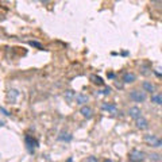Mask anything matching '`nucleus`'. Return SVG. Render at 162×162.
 I'll list each match as a JSON object with an SVG mask.
<instances>
[{"label":"nucleus","mask_w":162,"mask_h":162,"mask_svg":"<svg viewBox=\"0 0 162 162\" xmlns=\"http://www.w3.org/2000/svg\"><path fill=\"white\" fill-rule=\"evenodd\" d=\"M145 142L149 143L153 147H161V145H162L161 139L157 138L155 135H145Z\"/></svg>","instance_id":"obj_2"},{"label":"nucleus","mask_w":162,"mask_h":162,"mask_svg":"<svg viewBox=\"0 0 162 162\" xmlns=\"http://www.w3.org/2000/svg\"><path fill=\"white\" fill-rule=\"evenodd\" d=\"M141 114H142V112H141V110H139L138 107H131L130 110H128V115H130V118L135 119V120H136L138 118H141V116H142Z\"/></svg>","instance_id":"obj_8"},{"label":"nucleus","mask_w":162,"mask_h":162,"mask_svg":"<svg viewBox=\"0 0 162 162\" xmlns=\"http://www.w3.org/2000/svg\"><path fill=\"white\" fill-rule=\"evenodd\" d=\"M130 99L135 103H143L146 100V93L143 91H138V89H134V91L130 92Z\"/></svg>","instance_id":"obj_1"},{"label":"nucleus","mask_w":162,"mask_h":162,"mask_svg":"<svg viewBox=\"0 0 162 162\" xmlns=\"http://www.w3.org/2000/svg\"><path fill=\"white\" fill-rule=\"evenodd\" d=\"M150 158L153 159V161L159 162V159H161V155H159V154H151V155H150Z\"/></svg>","instance_id":"obj_16"},{"label":"nucleus","mask_w":162,"mask_h":162,"mask_svg":"<svg viewBox=\"0 0 162 162\" xmlns=\"http://www.w3.org/2000/svg\"><path fill=\"white\" fill-rule=\"evenodd\" d=\"M91 80H92V83L96 84V85H103L104 81L101 77H99V76H91Z\"/></svg>","instance_id":"obj_13"},{"label":"nucleus","mask_w":162,"mask_h":162,"mask_svg":"<svg viewBox=\"0 0 162 162\" xmlns=\"http://www.w3.org/2000/svg\"><path fill=\"white\" fill-rule=\"evenodd\" d=\"M59 139H61V141H70V139H72V135H69V134H61Z\"/></svg>","instance_id":"obj_15"},{"label":"nucleus","mask_w":162,"mask_h":162,"mask_svg":"<svg viewBox=\"0 0 162 162\" xmlns=\"http://www.w3.org/2000/svg\"><path fill=\"white\" fill-rule=\"evenodd\" d=\"M104 162H112V161H111V159H105V161H104Z\"/></svg>","instance_id":"obj_20"},{"label":"nucleus","mask_w":162,"mask_h":162,"mask_svg":"<svg viewBox=\"0 0 162 162\" xmlns=\"http://www.w3.org/2000/svg\"><path fill=\"white\" fill-rule=\"evenodd\" d=\"M103 93H104V95H110V93H111V88L107 87V88H105V89L103 91Z\"/></svg>","instance_id":"obj_19"},{"label":"nucleus","mask_w":162,"mask_h":162,"mask_svg":"<svg viewBox=\"0 0 162 162\" xmlns=\"http://www.w3.org/2000/svg\"><path fill=\"white\" fill-rule=\"evenodd\" d=\"M101 108L108 111V112H116V105L112 103H103L101 104Z\"/></svg>","instance_id":"obj_10"},{"label":"nucleus","mask_w":162,"mask_h":162,"mask_svg":"<svg viewBox=\"0 0 162 162\" xmlns=\"http://www.w3.org/2000/svg\"><path fill=\"white\" fill-rule=\"evenodd\" d=\"M142 88H143V92L146 93V92H149V93H154L155 91V87H154V84L150 83V81H143L142 83Z\"/></svg>","instance_id":"obj_5"},{"label":"nucleus","mask_w":162,"mask_h":162,"mask_svg":"<svg viewBox=\"0 0 162 162\" xmlns=\"http://www.w3.org/2000/svg\"><path fill=\"white\" fill-rule=\"evenodd\" d=\"M18 95H19V93H18V91H15V89H12V91H10V99L12 100V101H14V100L16 99V97H18Z\"/></svg>","instance_id":"obj_14"},{"label":"nucleus","mask_w":162,"mask_h":162,"mask_svg":"<svg viewBox=\"0 0 162 162\" xmlns=\"http://www.w3.org/2000/svg\"><path fill=\"white\" fill-rule=\"evenodd\" d=\"M87 162H99V159H97V157H88V159H87Z\"/></svg>","instance_id":"obj_18"},{"label":"nucleus","mask_w":162,"mask_h":162,"mask_svg":"<svg viewBox=\"0 0 162 162\" xmlns=\"http://www.w3.org/2000/svg\"><path fill=\"white\" fill-rule=\"evenodd\" d=\"M74 99H76V104H79V105H84L85 103H88L89 97H88L87 95H84V93H77Z\"/></svg>","instance_id":"obj_7"},{"label":"nucleus","mask_w":162,"mask_h":162,"mask_svg":"<svg viewBox=\"0 0 162 162\" xmlns=\"http://www.w3.org/2000/svg\"><path fill=\"white\" fill-rule=\"evenodd\" d=\"M30 45H31V46H35V48H38V49H41V50L43 49V46H42V45L38 43V42H34V41H32V42H30Z\"/></svg>","instance_id":"obj_17"},{"label":"nucleus","mask_w":162,"mask_h":162,"mask_svg":"<svg viewBox=\"0 0 162 162\" xmlns=\"http://www.w3.org/2000/svg\"><path fill=\"white\" fill-rule=\"evenodd\" d=\"M135 79H136V76H135L134 73H131V72H127V73L123 74V83H126V84L134 83Z\"/></svg>","instance_id":"obj_9"},{"label":"nucleus","mask_w":162,"mask_h":162,"mask_svg":"<svg viewBox=\"0 0 162 162\" xmlns=\"http://www.w3.org/2000/svg\"><path fill=\"white\" fill-rule=\"evenodd\" d=\"M151 101L154 104H162V95L161 93H153L151 95Z\"/></svg>","instance_id":"obj_12"},{"label":"nucleus","mask_w":162,"mask_h":162,"mask_svg":"<svg viewBox=\"0 0 162 162\" xmlns=\"http://www.w3.org/2000/svg\"><path fill=\"white\" fill-rule=\"evenodd\" d=\"M80 114L83 115L85 119H91L92 118V114H93V111H92L91 107H88V105H83L81 110H80Z\"/></svg>","instance_id":"obj_6"},{"label":"nucleus","mask_w":162,"mask_h":162,"mask_svg":"<svg viewBox=\"0 0 162 162\" xmlns=\"http://www.w3.org/2000/svg\"><path fill=\"white\" fill-rule=\"evenodd\" d=\"M63 96H65V99L70 103L72 100L76 97V92L74 91H72V89H68V91H65V93H63Z\"/></svg>","instance_id":"obj_11"},{"label":"nucleus","mask_w":162,"mask_h":162,"mask_svg":"<svg viewBox=\"0 0 162 162\" xmlns=\"http://www.w3.org/2000/svg\"><path fill=\"white\" fill-rule=\"evenodd\" d=\"M128 158H130L131 162H141L145 158V153L141 150H132L128 155Z\"/></svg>","instance_id":"obj_3"},{"label":"nucleus","mask_w":162,"mask_h":162,"mask_svg":"<svg viewBox=\"0 0 162 162\" xmlns=\"http://www.w3.org/2000/svg\"><path fill=\"white\" fill-rule=\"evenodd\" d=\"M135 124H136V128H139V130H147V128H149V122H147L143 116L136 119V120H135Z\"/></svg>","instance_id":"obj_4"}]
</instances>
